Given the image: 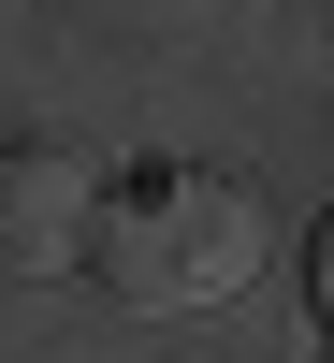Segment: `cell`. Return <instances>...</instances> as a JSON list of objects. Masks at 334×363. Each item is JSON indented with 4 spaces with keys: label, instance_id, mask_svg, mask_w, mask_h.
I'll return each mask as SVG.
<instances>
[{
    "label": "cell",
    "instance_id": "obj_1",
    "mask_svg": "<svg viewBox=\"0 0 334 363\" xmlns=\"http://www.w3.org/2000/svg\"><path fill=\"white\" fill-rule=\"evenodd\" d=\"M262 277V203L233 174H145L102 203V291L116 306H233Z\"/></svg>",
    "mask_w": 334,
    "mask_h": 363
},
{
    "label": "cell",
    "instance_id": "obj_2",
    "mask_svg": "<svg viewBox=\"0 0 334 363\" xmlns=\"http://www.w3.org/2000/svg\"><path fill=\"white\" fill-rule=\"evenodd\" d=\"M102 160L87 145H0V262L15 277H73L102 262Z\"/></svg>",
    "mask_w": 334,
    "mask_h": 363
},
{
    "label": "cell",
    "instance_id": "obj_3",
    "mask_svg": "<svg viewBox=\"0 0 334 363\" xmlns=\"http://www.w3.org/2000/svg\"><path fill=\"white\" fill-rule=\"evenodd\" d=\"M320 320H334V233H320Z\"/></svg>",
    "mask_w": 334,
    "mask_h": 363
}]
</instances>
